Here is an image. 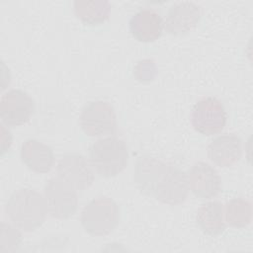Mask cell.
Listing matches in <instances>:
<instances>
[{"label":"cell","instance_id":"6da1fadb","mask_svg":"<svg viewBox=\"0 0 253 253\" xmlns=\"http://www.w3.org/2000/svg\"><path fill=\"white\" fill-rule=\"evenodd\" d=\"M134 181L143 194L170 206L183 203L189 192L187 174L183 170L150 156L137 160Z\"/></svg>","mask_w":253,"mask_h":253},{"label":"cell","instance_id":"7a4b0ae2","mask_svg":"<svg viewBox=\"0 0 253 253\" xmlns=\"http://www.w3.org/2000/svg\"><path fill=\"white\" fill-rule=\"evenodd\" d=\"M5 211L19 229L30 232L40 227L48 213L45 198L34 189L15 191L7 201Z\"/></svg>","mask_w":253,"mask_h":253},{"label":"cell","instance_id":"3957f363","mask_svg":"<svg viewBox=\"0 0 253 253\" xmlns=\"http://www.w3.org/2000/svg\"><path fill=\"white\" fill-rule=\"evenodd\" d=\"M89 161L93 169L101 177H114L127 165V146L124 140L115 136L101 138L91 145Z\"/></svg>","mask_w":253,"mask_h":253},{"label":"cell","instance_id":"277c9868","mask_svg":"<svg viewBox=\"0 0 253 253\" xmlns=\"http://www.w3.org/2000/svg\"><path fill=\"white\" fill-rule=\"evenodd\" d=\"M81 225L93 236L111 233L120 222L119 206L110 198L99 197L90 201L82 210Z\"/></svg>","mask_w":253,"mask_h":253},{"label":"cell","instance_id":"5b68a950","mask_svg":"<svg viewBox=\"0 0 253 253\" xmlns=\"http://www.w3.org/2000/svg\"><path fill=\"white\" fill-rule=\"evenodd\" d=\"M79 123L89 136L103 137L117 130V116L111 104L106 101H93L81 111Z\"/></svg>","mask_w":253,"mask_h":253},{"label":"cell","instance_id":"8992f818","mask_svg":"<svg viewBox=\"0 0 253 253\" xmlns=\"http://www.w3.org/2000/svg\"><path fill=\"white\" fill-rule=\"evenodd\" d=\"M48 213L57 219L70 218L77 211V190L60 177L49 179L44 186Z\"/></svg>","mask_w":253,"mask_h":253},{"label":"cell","instance_id":"52a82bcc","mask_svg":"<svg viewBox=\"0 0 253 253\" xmlns=\"http://www.w3.org/2000/svg\"><path fill=\"white\" fill-rule=\"evenodd\" d=\"M227 114L222 103L213 97H204L193 107L191 123L195 130L204 135L219 133L225 126Z\"/></svg>","mask_w":253,"mask_h":253},{"label":"cell","instance_id":"ba28073f","mask_svg":"<svg viewBox=\"0 0 253 253\" xmlns=\"http://www.w3.org/2000/svg\"><path fill=\"white\" fill-rule=\"evenodd\" d=\"M34 110V100L23 90H9L1 98L0 117L7 126L15 127L26 124Z\"/></svg>","mask_w":253,"mask_h":253},{"label":"cell","instance_id":"9c48e42d","mask_svg":"<svg viewBox=\"0 0 253 253\" xmlns=\"http://www.w3.org/2000/svg\"><path fill=\"white\" fill-rule=\"evenodd\" d=\"M57 176L73 186L77 191L88 189L94 182L91 164L81 154L67 153L58 161Z\"/></svg>","mask_w":253,"mask_h":253},{"label":"cell","instance_id":"30bf717a","mask_svg":"<svg viewBox=\"0 0 253 253\" xmlns=\"http://www.w3.org/2000/svg\"><path fill=\"white\" fill-rule=\"evenodd\" d=\"M189 189L200 199H211L221 191V179L218 172L210 164L198 161L187 173Z\"/></svg>","mask_w":253,"mask_h":253},{"label":"cell","instance_id":"8fae6325","mask_svg":"<svg viewBox=\"0 0 253 253\" xmlns=\"http://www.w3.org/2000/svg\"><path fill=\"white\" fill-rule=\"evenodd\" d=\"M201 19V7L190 1L172 5L164 22L166 32L173 36H182L192 31Z\"/></svg>","mask_w":253,"mask_h":253},{"label":"cell","instance_id":"7c38bea8","mask_svg":"<svg viewBox=\"0 0 253 253\" xmlns=\"http://www.w3.org/2000/svg\"><path fill=\"white\" fill-rule=\"evenodd\" d=\"M208 158L219 167H229L238 162L242 155V141L234 133H224L208 145Z\"/></svg>","mask_w":253,"mask_h":253},{"label":"cell","instance_id":"4fadbf2b","mask_svg":"<svg viewBox=\"0 0 253 253\" xmlns=\"http://www.w3.org/2000/svg\"><path fill=\"white\" fill-rule=\"evenodd\" d=\"M164 23L161 16L153 9H142L129 21L132 37L141 42H152L158 40L163 32Z\"/></svg>","mask_w":253,"mask_h":253},{"label":"cell","instance_id":"5bb4252c","mask_svg":"<svg viewBox=\"0 0 253 253\" xmlns=\"http://www.w3.org/2000/svg\"><path fill=\"white\" fill-rule=\"evenodd\" d=\"M20 156L26 167L38 174L49 172L54 165L52 149L37 139L31 138L24 141L20 149Z\"/></svg>","mask_w":253,"mask_h":253},{"label":"cell","instance_id":"9a60e30c","mask_svg":"<svg viewBox=\"0 0 253 253\" xmlns=\"http://www.w3.org/2000/svg\"><path fill=\"white\" fill-rule=\"evenodd\" d=\"M196 222L200 229L211 236L221 234L225 229L224 207L218 201L203 204L197 211Z\"/></svg>","mask_w":253,"mask_h":253},{"label":"cell","instance_id":"2e32d148","mask_svg":"<svg viewBox=\"0 0 253 253\" xmlns=\"http://www.w3.org/2000/svg\"><path fill=\"white\" fill-rule=\"evenodd\" d=\"M73 11L83 24L98 26L109 19L111 4L106 0H76Z\"/></svg>","mask_w":253,"mask_h":253},{"label":"cell","instance_id":"e0dca14e","mask_svg":"<svg viewBox=\"0 0 253 253\" xmlns=\"http://www.w3.org/2000/svg\"><path fill=\"white\" fill-rule=\"evenodd\" d=\"M224 217L228 225L236 228L247 226L252 218L251 203L244 198H234L224 207Z\"/></svg>","mask_w":253,"mask_h":253},{"label":"cell","instance_id":"ac0fdd59","mask_svg":"<svg viewBox=\"0 0 253 253\" xmlns=\"http://www.w3.org/2000/svg\"><path fill=\"white\" fill-rule=\"evenodd\" d=\"M22 241L21 233L17 230V228L2 223V232H1V251H13L17 249Z\"/></svg>","mask_w":253,"mask_h":253}]
</instances>
